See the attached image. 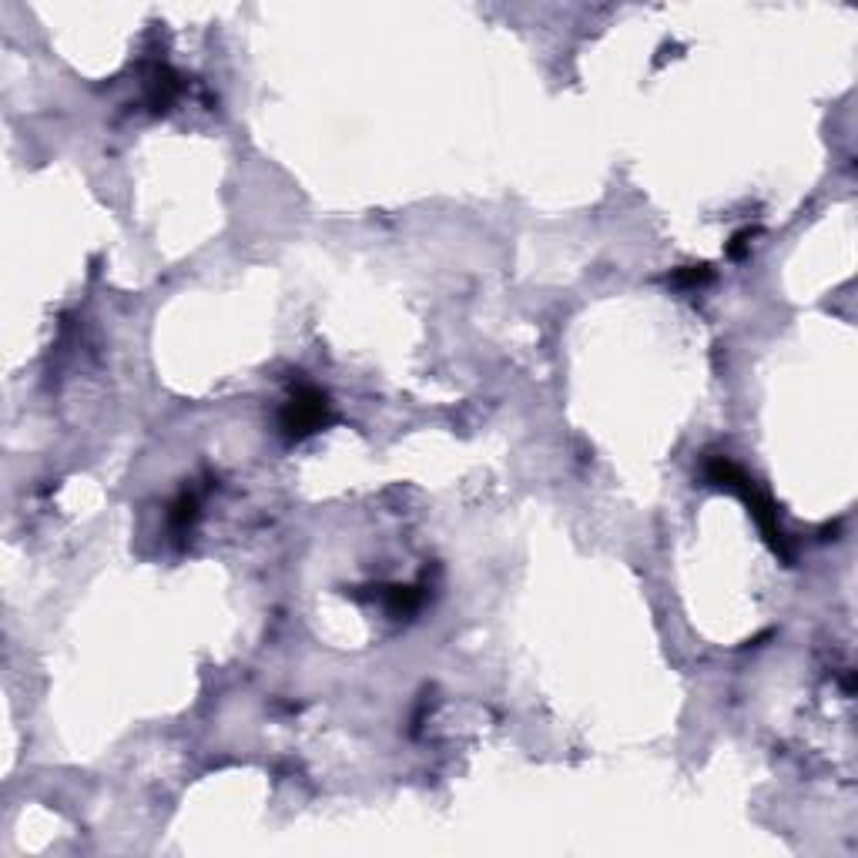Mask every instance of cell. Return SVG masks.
Listing matches in <instances>:
<instances>
[{
  "instance_id": "6da1fadb",
  "label": "cell",
  "mask_w": 858,
  "mask_h": 858,
  "mask_svg": "<svg viewBox=\"0 0 858 858\" xmlns=\"http://www.w3.org/2000/svg\"><path fill=\"white\" fill-rule=\"evenodd\" d=\"M322 413H326V399L319 393H312V389H305L302 396L292 399L289 413H285V429H289V433H309L322 419Z\"/></svg>"
}]
</instances>
